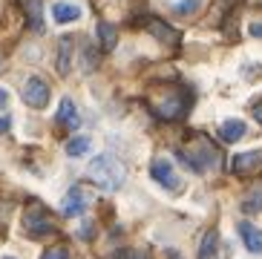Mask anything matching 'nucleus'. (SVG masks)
<instances>
[{
	"label": "nucleus",
	"mask_w": 262,
	"mask_h": 259,
	"mask_svg": "<svg viewBox=\"0 0 262 259\" xmlns=\"http://www.w3.org/2000/svg\"><path fill=\"white\" fill-rule=\"evenodd\" d=\"M84 67H86V72H93V69H95V52H93V46H84Z\"/></svg>",
	"instance_id": "nucleus-21"
},
{
	"label": "nucleus",
	"mask_w": 262,
	"mask_h": 259,
	"mask_svg": "<svg viewBox=\"0 0 262 259\" xmlns=\"http://www.w3.org/2000/svg\"><path fill=\"white\" fill-rule=\"evenodd\" d=\"M81 17V9L75 6V3H67V0H58L52 6V20L55 23H72Z\"/></svg>",
	"instance_id": "nucleus-10"
},
{
	"label": "nucleus",
	"mask_w": 262,
	"mask_h": 259,
	"mask_svg": "<svg viewBox=\"0 0 262 259\" xmlns=\"http://www.w3.org/2000/svg\"><path fill=\"white\" fill-rule=\"evenodd\" d=\"M78 236H81V239H90V236H93V222H86L84 228L78 230Z\"/></svg>",
	"instance_id": "nucleus-23"
},
{
	"label": "nucleus",
	"mask_w": 262,
	"mask_h": 259,
	"mask_svg": "<svg viewBox=\"0 0 262 259\" xmlns=\"http://www.w3.org/2000/svg\"><path fill=\"white\" fill-rule=\"evenodd\" d=\"M116 259H150V253H147V251H136V248H127V251H121Z\"/></svg>",
	"instance_id": "nucleus-20"
},
{
	"label": "nucleus",
	"mask_w": 262,
	"mask_h": 259,
	"mask_svg": "<svg viewBox=\"0 0 262 259\" xmlns=\"http://www.w3.org/2000/svg\"><path fill=\"white\" fill-rule=\"evenodd\" d=\"M63 150H67V156H70V159L86 156V153L93 150V138H90V136H75V138H70V141H67V147H63Z\"/></svg>",
	"instance_id": "nucleus-15"
},
{
	"label": "nucleus",
	"mask_w": 262,
	"mask_h": 259,
	"mask_svg": "<svg viewBox=\"0 0 262 259\" xmlns=\"http://www.w3.org/2000/svg\"><path fill=\"white\" fill-rule=\"evenodd\" d=\"M254 118H256V121L262 124V101H259V104H256V107H254Z\"/></svg>",
	"instance_id": "nucleus-25"
},
{
	"label": "nucleus",
	"mask_w": 262,
	"mask_h": 259,
	"mask_svg": "<svg viewBox=\"0 0 262 259\" xmlns=\"http://www.w3.org/2000/svg\"><path fill=\"white\" fill-rule=\"evenodd\" d=\"M173 15H193L202 9V0H182V3H173Z\"/></svg>",
	"instance_id": "nucleus-17"
},
{
	"label": "nucleus",
	"mask_w": 262,
	"mask_h": 259,
	"mask_svg": "<svg viewBox=\"0 0 262 259\" xmlns=\"http://www.w3.org/2000/svg\"><path fill=\"white\" fill-rule=\"evenodd\" d=\"M86 173H90V179L98 184L101 190H107V193L121 190V187H124V179H127V173H124V164L116 159V156H110V153H101V156H95V159L90 161Z\"/></svg>",
	"instance_id": "nucleus-1"
},
{
	"label": "nucleus",
	"mask_w": 262,
	"mask_h": 259,
	"mask_svg": "<svg viewBox=\"0 0 262 259\" xmlns=\"http://www.w3.org/2000/svg\"><path fill=\"white\" fill-rule=\"evenodd\" d=\"M58 124H63V127H70V130H78V124H81V115H78L72 98H63V101H61V107H58Z\"/></svg>",
	"instance_id": "nucleus-12"
},
{
	"label": "nucleus",
	"mask_w": 262,
	"mask_h": 259,
	"mask_svg": "<svg viewBox=\"0 0 262 259\" xmlns=\"http://www.w3.org/2000/svg\"><path fill=\"white\" fill-rule=\"evenodd\" d=\"M231 167L236 176H251V173H256V170H262V150H248V153L233 156Z\"/></svg>",
	"instance_id": "nucleus-5"
},
{
	"label": "nucleus",
	"mask_w": 262,
	"mask_h": 259,
	"mask_svg": "<svg viewBox=\"0 0 262 259\" xmlns=\"http://www.w3.org/2000/svg\"><path fill=\"white\" fill-rule=\"evenodd\" d=\"M251 35H254V38H262V20H256V23H251Z\"/></svg>",
	"instance_id": "nucleus-24"
},
{
	"label": "nucleus",
	"mask_w": 262,
	"mask_h": 259,
	"mask_svg": "<svg viewBox=\"0 0 262 259\" xmlns=\"http://www.w3.org/2000/svg\"><path fill=\"white\" fill-rule=\"evenodd\" d=\"M9 101H12V98H9V90H6V87H0V113L9 110Z\"/></svg>",
	"instance_id": "nucleus-22"
},
{
	"label": "nucleus",
	"mask_w": 262,
	"mask_h": 259,
	"mask_svg": "<svg viewBox=\"0 0 262 259\" xmlns=\"http://www.w3.org/2000/svg\"><path fill=\"white\" fill-rule=\"evenodd\" d=\"M3 259H12V256H3Z\"/></svg>",
	"instance_id": "nucleus-27"
},
{
	"label": "nucleus",
	"mask_w": 262,
	"mask_h": 259,
	"mask_svg": "<svg viewBox=\"0 0 262 259\" xmlns=\"http://www.w3.org/2000/svg\"><path fill=\"white\" fill-rule=\"evenodd\" d=\"M24 228L26 233H29L32 239H40V236H49V233H55V219L52 213H49L43 205H29L24 213Z\"/></svg>",
	"instance_id": "nucleus-2"
},
{
	"label": "nucleus",
	"mask_w": 262,
	"mask_h": 259,
	"mask_svg": "<svg viewBox=\"0 0 262 259\" xmlns=\"http://www.w3.org/2000/svg\"><path fill=\"white\" fill-rule=\"evenodd\" d=\"M245 121H239V118H228V121L219 127V136H222V141H228V144H233V141H239V138L245 136Z\"/></svg>",
	"instance_id": "nucleus-13"
},
{
	"label": "nucleus",
	"mask_w": 262,
	"mask_h": 259,
	"mask_svg": "<svg viewBox=\"0 0 262 259\" xmlns=\"http://www.w3.org/2000/svg\"><path fill=\"white\" fill-rule=\"evenodd\" d=\"M3 130H9V118H0V133H3Z\"/></svg>",
	"instance_id": "nucleus-26"
},
{
	"label": "nucleus",
	"mask_w": 262,
	"mask_h": 259,
	"mask_svg": "<svg viewBox=\"0 0 262 259\" xmlns=\"http://www.w3.org/2000/svg\"><path fill=\"white\" fill-rule=\"evenodd\" d=\"M86 205H90V196L84 193V187H72L61 202V213L63 216H81L86 210Z\"/></svg>",
	"instance_id": "nucleus-6"
},
{
	"label": "nucleus",
	"mask_w": 262,
	"mask_h": 259,
	"mask_svg": "<svg viewBox=\"0 0 262 259\" xmlns=\"http://www.w3.org/2000/svg\"><path fill=\"white\" fill-rule=\"evenodd\" d=\"M20 3L29 17V26L35 32H43V0H20Z\"/></svg>",
	"instance_id": "nucleus-11"
},
{
	"label": "nucleus",
	"mask_w": 262,
	"mask_h": 259,
	"mask_svg": "<svg viewBox=\"0 0 262 259\" xmlns=\"http://www.w3.org/2000/svg\"><path fill=\"white\" fill-rule=\"evenodd\" d=\"M24 101L29 104L32 110H43L49 104V84L43 78L32 75L29 81L24 84Z\"/></svg>",
	"instance_id": "nucleus-4"
},
{
	"label": "nucleus",
	"mask_w": 262,
	"mask_h": 259,
	"mask_svg": "<svg viewBox=\"0 0 262 259\" xmlns=\"http://www.w3.org/2000/svg\"><path fill=\"white\" fill-rule=\"evenodd\" d=\"M196 259H219V233H216V230H208V233L202 236L199 256Z\"/></svg>",
	"instance_id": "nucleus-14"
},
{
	"label": "nucleus",
	"mask_w": 262,
	"mask_h": 259,
	"mask_svg": "<svg viewBox=\"0 0 262 259\" xmlns=\"http://www.w3.org/2000/svg\"><path fill=\"white\" fill-rule=\"evenodd\" d=\"M40 259H70V251H67L63 245H55V248L43 251V256H40Z\"/></svg>",
	"instance_id": "nucleus-19"
},
{
	"label": "nucleus",
	"mask_w": 262,
	"mask_h": 259,
	"mask_svg": "<svg viewBox=\"0 0 262 259\" xmlns=\"http://www.w3.org/2000/svg\"><path fill=\"white\" fill-rule=\"evenodd\" d=\"M144 29L153 35V38H159L162 44H179V32L176 29H170L167 23H162V20H156V17H147V23H144Z\"/></svg>",
	"instance_id": "nucleus-8"
},
{
	"label": "nucleus",
	"mask_w": 262,
	"mask_h": 259,
	"mask_svg": "<svg viewBox=\"0 0 262 259\" xmlns=\"http://www.w3.org/2000/svg\"><path fill=\"white\" fill-rule=\"evenodd\" d=\"M95 32H98V40H101V46H104V49H116V44H118V29L113 26V23L101 20Z\"/></svg>",
	"instance_id": "nucleus-16"
},
{
	"label": "nucleus",
	"mask_w": 262,
	"mask_h": 259,
	"mask_svg": "<svg viewBox=\"0 0 262 259\" xmlns=\"http://www.w3.org/2000/svg\"><path fill=\"white\" fill-rule=\"evenodd\" d=\"M236 230H239V236H242V242H245L248 251H251V253H262V228H256L254 222L242 219L236 225Z\"/></svg>",
	"instance_id": "nucleus-7"
},
{
	"label": "nucleus",
	"mask_w": 262,
	"mask_h": 259,
	"mask_svg": "<svg viewBox=\"0 0 262 259\" xmlns=\"http://www.w3.org/2000/svg\"><path fill=\"white\" fill-rule=\"evenodd\" d=\"M245 210H248V213H256V210H262V190H254L251 196L245 199Z\"/></svg>",
	"instance_id": "nucleus-18"
},
{
	"label": "nucleus",
	"mask_w": 262,
	"mask_h": 259,
	"mask_svg": "<svg viewBox=\"0 0 262 259\" xmlns=\"http://www.w3.org/2000/svg\"><path fill=\"white\" fill-rule=\"evenodd\" d=\"M72 44H75V40H72L70 35H63V38L58 40V72H61V75H70V69H72Z\"/></svg>",
	"instance_id": "nucleus-9"
},
{
	"label": "nucleus",
	"mask_w": 262,
	"mask_h": 259,
	"mask_svg": "<svg viewBox=\"0 0 262 259\" xmlns=\"http://www.w3.org/2000/svg\"><path fill=\"white\" fill-rule=\"evenodd\" d=\"M150 176L162 184L164 190H173V193L182 190V179H179V173L173 170V164H170L167 159H156L153 164H150Z\"/></svg>",
	"instance_id": "nucleus-3"
}]
</instances>
